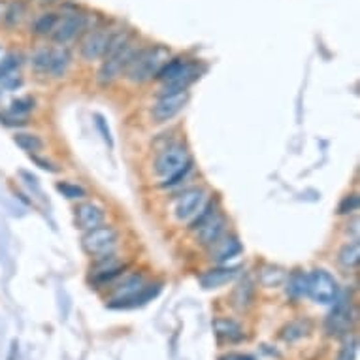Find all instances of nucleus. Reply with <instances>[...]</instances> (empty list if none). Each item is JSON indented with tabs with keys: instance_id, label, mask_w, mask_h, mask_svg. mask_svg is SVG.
I'll return each instance as SVG.
<instances>
[{
	"instance_id": "1",
	"label": "nucleus",
	"mask_w": 360,
	"mask_h": 360,
	"mask_svg": "<svg viewBox=\"0 0 360 360\" xmlns=\"http://www.w3.org/2000/svg\"><path fill=\"white\" fill-rule=\"evenodd\" d=\"M136 51L138 50L132 45L131 38H129L127 32L113 34L112 40H110V45H108V50L104 53V62H102L99 75H96L99 83L108 85V83L117 80Z\"/></svg>"
},
{
	"instance_id": "2",
	"label": "nucleus",
	"mask_w": 360,
	"mask_h": 360,
	"mask_svg": "<svg viewBox=\"0 0 360 360\" xmlns=\"http://www.w3.org/2000/svg\"><path fill=\"white\" fill-rule=\"evenodd\" d=\"M166 61L168 51L161 45L136 51L131 62L127 64V69H124L127 80L132 81V83H145V81L153 80Z\"/></svg>"
},
{
	"instance_id": "3",
	"label": "nucleus",
	"mask_w": 360,
	"mask_h": 360,
	"mask_svg": "<svg viewBox=\"0 0 360 360\" xmlns=\"http://www.w3.org/2000/svg\"><path fill=\"white\" fill-rule=\"evenodd\" d=\"M119 242L117 230L113 226H96L93 230H87L85 236L81 238V247L87 255L99 259V257L110 255Z\"/></svg>"
},
{
	"instance_id": "4",
	"label": "nucleus",
	"mask_w": 360,
	"mask_h": 360,
	"mask_svg": "<svg viewBox=\"0 0 360 360\" xmlns=\"http://www.w3.org/2000/svg\"><path fill=\"white\" fill-rule=\"evenodd\" d=\"M308 294L317 304H334V300L338 298V281L326 270H313L308 273Z\"/></svg>"
},
{
	"instance_id": "5",
	"label": "nucleus",
	"mask_w": 360,
	"mask_h": 360,
	"mask_svg": "<svg viewBox=\"0 0 360 360\" xmlns=\"http://www.w3.org/2000/svg\"><path fill=\"white\" fill-rule=\"evenodd\" d=\"M191 166V157H189V151H187L185 145H170L164 151H161V155L157 157L155 161V172L157 175L161 178H172L181 170Z\"/></svg>"
},
{
	"instance_id": "6",
	"label": "nucleus",
	"mask_w": 360,
	"mask_h": 360,
	"mask_svg": "<svg viewBox=\"0 0 360 360\" xmlns=\"http://www.w3.org/2000/svg\"><path fill=\"white\" fill-rule=\"evenodd\" d=\"M70 64V55L66 50H40L32 55V66L50 75H62Z\"/></svg>"
},
{
	"instance_id": "7",
	"label": "nucleus",
	"mask_w": 360,
	"mask_h": 360,
	"mask_svg": "<svg viewBox=\"0 0 360 360\" xmlns=\"http://www.w3.org/2000/svg\"><path fill=\"white\" fill-rule=\"evenodd\" d=\"M353 324V308H351V300L345 296H338L334 300V308L326 317V332L329 334H345Z\"/></svg>"
},
{
	"instance_id": "8",
	"label": "nucleus",
	"mask_w": 360,
	"mask_h": 360,
	"mask_svg": "<svg viewBox=\"0 0 360 360\" xmlns=\"http://www.w3.org/2000/svg\"><path fill=\"white\" fill-rule=\"evenodd\" d=\"M187 99H189L187 91L162 94L161 99L155 102V106H153V110H151L153 119H155L157 123H166L170 119H174L185 108Z\"/></svg>"
},
{
	"instance_id": "9",
	"label": "nucleus",
	"mask_w": 360,
	"mask_h": 360,
	"mask_svg": "<svg viewBox=\"0 0 360 360\" xmlns=\"http://www.w3.org/2000/svg\"><path fill=\"white\" fill-rule=\"evenodd\" d=\"M206 194L202 189H189L181 194L180 199L175 200L174 213L175 219L185 223V221H193L200 213V210L204 208Z\"/></svg>"
},
{
	"instance_id": "10",
	"label": "nucleus",
	"mask_w": 360,
	"mask_h": 360,
	"mask_svg": "<svg viewBox=\"0 0 360 360\" xmlns=\"http://www.w3.org/2000/svg\"><path fill=\"white\" fill-rule=\"evenodd\" d=\"M85 29V17L80 13H66L57 21L55 29L51 32V38L57 44H69L81 31Z\"/></svg>"
},
{
	"instance_id": "11",
	"label": "nucleus",
	"mask_w": 360,
	"mask_h": 360,
	"mask_svg": "<svg viewBox=\"0 0 360 360\" xmlns=\"http://www.w3.org/2000/svg\"><path fill=\"white\" fill-rule=\"evenodd\" d=\"M112 36L113 32L106 31V29H96V31L89 32L87 38H85L83 44H81V57L89 62L96 61L100 57H104Z\"/></svg>"
},
{
	"instance_id": "12",
	"label": "nucleus",
	"mask_w": 360,
	"mask_h": 360,
	"mask_svg": "<svg viewBox=\"0 0 360 360\" xmlns=\"http://www.w3.org/2000/svg\"><path fill=\"white\" fill-rule=\"evenodd\" d=\"M224 226H226V219L219 211H211L210 215L194 229V232H196V238L202 245H213L219 238L223 236Z\"/></svg>"
},
{
	"instance_id": "13",
	"label": "nucleus",
	"mask_w": 360,
	"mask_h": 360,
	"mask_svg": "<svg viewBox=\"0 0 360 360\" xmlns=\"http://www.w3.org/2000/svg\"><path fill=\"white\" fill-rule=\"evenodd\" d=\"M75 226L80 230H93L104 223V210L93 202H81L74 208Z\"/></svg>"
},
{
	"instance_id": "14",
	"label": "nucleus",
	"mask_w": 360,
	"mask_h": 360,
	"mask_svg": "<svg viewBox=\"0 0 360 360\" xmlns=\"http://www.w3.org/2000/svg\"><path fill=\"white\" fill-rule=\"evenodd\" d=\"M100 261L96 262V268L93 272V283L94 285H106L112 283L115 278H119L124 272V266L110 253V255L99 257Z\"/></svg>"
},
{
	"instance_id": "15",
	"label": "nucleus",
	"mask_w": 360,
	"mask_h": 360,
	"mask_svg": "<svg viewBox=\"0 0 360 360\" xmlns=\"http://www.w3.org/2000/svg\"><path fill=\"white\" fill-rule=\"evenodd\" d=\"M210 247H211L210 255L215 262H226L229 259L236 257L238 253L242 251V245H240V242H238L234 236H229V238L221 236L217 242L213 243V245H210Z\"/></svg>"
},
{
	"instance_id": "16",
	"label": "nucleus",
	"mask_w": 360,
	"mask_h": 360,
	"mask_svg": "<svg viewBox=\"0 0 360 360\" xmlns=\"http://www.w3.org/2000/svg\"><path fill=\"white\" fill-rule=\"evenodd\" d=\"M240 273V268H215L206 272L200 278V283L204 289H217V287L226 285L229 281H232Z\"/></svg>"
},
{
	"instance_id": "17",
	"label": "nucleus",
	"mask_w": 360,
	"mask_h": 360,
	"mask_svg": "<svg viewBox=\"0 0 360 360\" xmlns=\"http://www.w3.org/2000/svg\"><path fill=\"white\" fill-rule=\"evenodd\" d=\"M213 329L217 332V336L221 340L229 343H238L243 340V330L242 326L232 321V319H215L213 323Z\"/></svg>"
},
{
	"instance_id": "18",
	"label": "nucleus",
	"mask_w": 360,
	"mask_h": 360,
	"mask_svg": "<svg viewBox=\"0 0 360 360\" xmlns=\"http://www.w3.org/2000/svg\"><path fill=\"white\" fill-rule=\"evenodd\" d=\"M261 283L264 287H280L287 281V272L281 266H275V264H266V266L261 268Z\"/></svg>"
},
{
	"instance_id": "19",
	"label": "nucleus",
	"mask_w": 360,
	"mask_h": 360,
	"mask_svg": "<svg viewBox=\"0 0 360 360\" xmlns=\"http://www.w3.org/2000/svg\"><path fill=\"white\" fill-rule=\"evenodd\" d=\"M287 292L291 298H302L308 294V273L304 272H294L292 275L287 278Z\"/></svg>"
},
{
	"instance_id": "20",
	"label": "nucleus",
	"mask_w": 360,
	"mask_h": 360,
	"mask_svg": "<svg viewBox=\"0 0 360 360\" xmlns=\"http://www.w3.org/2000/svg\"><path fill=\"white\" fill-rule=\"evenodd\" d=\"M338 261L340 264L345 268H357L360 262V243L351 242L347 245H343L340 255H338Z\"/></svg>"
},
{
	"instance_id": "21",
	"label": "nucleus",
	"mask_w": 360,
	"mask_h": 360,
	"mask_svg": "<svg viewBox=\"0 0 360 360\" xmlns=\"http://www.w3.org/2000/svg\"><path fill=\"white\" fill-rule=\"evenodd\" d=\"M57 21H59V17H57L55 13H42V15L34 21L32 32L38 34V36H48V34H51L53 29H55Z\"/></svg>"
},
{
	"instance_id": "22",
	"label": "nucleus",
	"mask_w": 360,
	"mask_h": 360,
	"mask_svg": "<svg viewBox=\"0 0 360 360\" xmlns=\"http://www.w3.org/2000/svg\"><path fill=\"white\" fill-rule=\"evenodd\" d=\"M253 300V283L249 280H245L243 283H240L234 292V305L238 310H245Z\"/></svg>"
},
{
	"instance_id": "23",
	"label": "nucleus",
	"mask_w": 360,
	"mask_h": 360,
	"mask_svg": "<svg viewBox=\"0 0 360 360\" xmlns=\"http://www.w3.org/2000/svg\"><path fill=\"white\" fill-rule=\"evenodd\" d=\"M310 330V323L308 321H294L283 330V340L285 342H296L300 338H304Z\"/></svg>"
},
{
	"instance_id": "24",
	"label": "nucleus",
	"mask_w": 360,
	"mask_h": 360,
	"mask_svg": "<svg viewBox=\"0 0 360 360\" xmlns=\"http://www.w3.org/2000/svg\"><path fill=\"white\" fill-rule=\"evenodd\" d=\"M13 140H15V143L21 150L29 151V153H34V151H40L44 147V142L36 134H17Z\"/></svg>"
},
{
	"instance_id": "25",
	"label": "nucleus",
	"mask_w": 360,
	"mask_h": 360,
	"mask_svg": "<svg viewBox=\"0 0 360 360\" xmlns=\"http://www.w3.org/2000/svg\"><path fill=\"white\" fill-rule=\"evenodd\" d=\"M25 12H27L25 4H23L21 0H17V2L10 4V8L6 10V15H4V19H6L8 25L15 27V25H19L21 21H23V17H25Z\"/></svg>"
},
{
	"instance_id": "26",
	"label": "nucleus",
	"mask_w": 360,
	"mask_h": 360,
	"mask_svg": "<svg viewBox=\"0 0 360 360\" xmlns=\"http://www.w3.org/2000/svg\"><path fill=\"white\" fill-rule=\"evenodd\" d=\"M57 189H59V191H61V193L64 194L66 199L75 200V199H83V196H85V191H83L81 187L72 185V183H59Z\"/></svg>"
},
{
	"instance_id": "27",
	"label": "nucleus",
	"mask_w": 360,
	"mask_h": 360,
	"mask_svg": "<svg viewBox=\"0 0 360 360\" xmlns=\"http://www.w3.org/2000/svg\"><path fill=\"white\" fill-rule=\"evenodd\" d=\"M32 108H34V100L19 99L12 104V112L13 113H27V112H31Z\"/></svg>"
},
{
	"instance_id": "28",
	"label": "nucleus",
	"mask_w": 360,
	"mask_h": 360,
	"mask_svg": "<svg viewBox=\"0 0 360 360\" xmlns=\"http://www.w3.org/2000/svg\"><path fill=\"white\" fill-rule=\"evenodd\" d=\"M359 208V196L357 194H349L343 199V202L340 204V213H351Z\"/></svg>"
},
{
	"instance_id": "29",
	"label": "nucleus",
	"mask_w": 360,
	"mask_h": 360,
	"mask_svg": "<svg viewBox=\"0 0 360 360\" xmlns=\"http://www.w3.org/2000/svg\"><path fill=\"white\" fill-rule=\"evenodd\" d=\"M354 351H357V342L347 343V345L343 347V353H342V357H340V360H353Z\"/></svg>"
},
{
	"instance_id": "30",
	"label": "nucleus",
	"mask_w": 360,
	"mask_h": 360,
	"mask_svg": "<svg viewBox=\"0 0 360 360\" xmlns=\"http://www.w3.org/2000/svg\"><path fill=\"white\" fill-rule=\"evenodd\" d=\"M96 127H99L100 131H102V134H104L106 142L112 145V138H110V131H106V124H104V119L100 117V115H96Z\"/></svg>"
},
{
	"instance_id": "31",
	"label": "nucleus",
	"mask_w": 360,
	"mask_h": 360,
	"mask_svg": "<svg viewBox=\"0 0 360 360\" xmlns=\"http://www.w3.org/2000/svg\"><path fill=\"white\" fill-rule=\"evenodd\" d=\"M221 360H255L253 357H247V354H226Z\"/></svg>"
}]
</instances>
